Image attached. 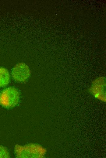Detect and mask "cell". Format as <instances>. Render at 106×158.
<instances>
[{
    "label": "cell",
    "instance_id": "7a4b0ae2",
    "mask_svg": "<svg viewBox=\"0 0 106 158\" xmlns=\"http://www.w3.org/2000/svg\"><path fill=\"white\" fill-rule=\"evenodd\" d=\"M30 73L28 67L24 63H19L16 64L13 68L12 75L15 81L23 82L28 78Z\"/></svg>",
    "mask_w": 106,
    "mask_h": 158
},
{
    "label": "cell",
    "instance_id": "3957f363",
    "mask_svg": "<svg viewBox=\"0 0 106 158\" xmlns=\"http://www.w3.org/2000/svg\"><path fill=\"white\" fill-rule=\"evenodd\" d=\"M105 81L104 77H99L93 82L90 89V91L96 98L104 101H105Z\"/></svg>",
    "mask_w": 106,
    "mask_h": 158
},
{
    "label": "cell",
    "instance_id": "277c9868",
    "mask_svg": "<svg viewBox=\"0 0 106 158\" xmlns=\"http://www.w3.org/2000/svg\"><path fill=\"white\" fill-rule=\"evenodd\" d=\"M10 80V75L7 70L3 67H0V87L7 85Z\"/></svg>",
    "mask_w": 106,
    "mask_h": 158
},
{
    "label": "cell",
    "instance_id": "6da1fadb",
    "mask_svg": "<svg viewBox=\"0 0 106 158\" xmlns=\"http://www.w3.org/2000/svg\"><path fill=\"white\" fill-rule=\"evenodd\" d=\"M19 94L18 90L13 87H9L0 93V105L7 108H12L18 104Z\"/></svg>",
    "mask_w": 106,
    "mask_h": 158
},
{
    "label": "cell",
    "instance_id": "5b68a950",
    "mask_svg": "<svg viewBox=\"0 0 106 158\" xmlns=\"http://www.w3.org/2000/svg\"><path fill=\"white\" fill-rule=\"evenodd\" d=\"M9 157V153L6 149L4 147L0 146V158Z\"/></svg>",
    "mask_w": 106,
    "mask_h": 158
}]
</instances>
